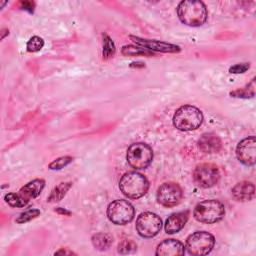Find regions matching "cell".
Wrapping results in <instances>:
<instances>
[{
	"label": "cell",
	"instance_id": "obj_26",
	"mask_svg": "<svg viewBox=\"0 0 256 256\" xmlns=\"http://www.w3.org/2000/svg\"><path fill=\"white\" fill-rule=\"evenodd\" d=\"M137 249L136 244L127 238L122 239L119 244H118V252L121 254H128V253H132Z\"/></svg>",
	"mask_w": 256,
	"mask_h": 256
},
{
	"label": "cell",
	"instance_id": "obj_31",
	"mask_svg": "<svg viewBox=\"0 0 256 256\" xmlns=\"http://www.w3.org/2000/svg\"><path fill=\"white\" fill-rule=\"evenodd\" d=\"M55 211H56L57 213H59V214H62V215H70V214H71V212H70L69 210H66V209L61 208V207L55 208Z\"/></svg>",
	"mask_w": 256,
	"mask_h": 256
},
{
	"label": "cell",
	"instance_id": "obj_34",
	"mask_svg": "<svg viewBox=\"0 0 256 256\" xmlns=\"http://www.w3.org/2000/svg\"><path fill=\"white\" fill-rule=\"evenodd\" d=\"M6 3H7V2H6V1H5V2H2V3H1V6H0V7H1V8H2V7H3V6H4V5H5V4H6Z\"/></svg>",
	"mask_w": 256,
	"mask_h": 256
},
{
	"label": "cell",
	"instance_id": "obj_33",
	"mask_svg": "<svg viewBox=\"0 0 256 256\" xmlns=\"http://www.w3.org/2000/svg\"><path fill=\"white\" fill-rule=\"evenodd\" d=\"M1 33H2V35H1V39H4V38H5V36L9 34V30H8V29H6V28H3V29L1 30Z\"/></svg>",
	"mask_w": 256,
	"mask_h": 256
},
{
	"label": "cell",
	"instance_id": "obj_23",
	"mask_svg": "<svg viewBox=\"0 0 256 256\" xmlns=\"http://www.w3.org/2000/svg\"><path fill=\"white\" fill-rule=\"evenodd\" d=\"M40 215V210L35 209V208H30L24 212H22L17 218H16V222L19 224H24L26 222H29L33 219H35L36 217H38Z\"/></svg>",
	"mask_w": 256,
	"mask_h": 256
},
{
	"label": "cell",
	"instance_id": "obj_32",
	"mask_svg": "<svg viewBox=\"0 0 256 256\" xmlns=\"http://www.w3.org/2000/svg\"><path fill=\"white\" fill-rule=\"evenodd\" d=\"M130 67H131V68H138V67L143 68V67H145V64H144L143 62H140V61H138V62H132V63L130 64Z\"/></svg>",
	"mask_w": 256,
	"mask_h": 256
},
{
	"label": "cell",
	"instance_id": "obj_7",
	"mask_svg": "<svg viewBox=\"0 0 256 256\" xmlns=\"http://www.w3.org/2000/svg\"><path fill=\"white\" fill-rule=\"evenodd\" d=\"M214 236L206 231H197L190 234L186 239L185 248L192 255H206L214 247Z\"/></svg>",
	"mask_w": 256,
	"mask_h": 256
},
{
	"label": "cell",
	"instance_id": "obj_10",
	"mask_svg": "<svg viewBox=\"0 0 256 256\" xmlns=\"http://www.w3.org/2000/svg\"><path fill=\"white\" fill-rule=\"evenodd\" d=\"M183 190L175 182H165L157 189V201L164 207L170 208L178 205L183 199Z\"/></svg>",
	"mask_w": 256,
	"mask_h": 256
},
{
	"label": "cell",
	"instance_id": "obj_12",
	"mask_svg": "<svg viewBox=\"0 0 256 256\" xmlns=\"http://www.w3.org/2000/svg\"><path fill=\"white\" fill-rule=\"evenodd\" d=\"M129 38L138 46L145 48L149 51H156L162 53H178L180 52V47L175 44L159 41V40H151V39H144L137 36L130 35Z\"/></svg>",
	"mask_w": 256,
	"mask_h": 256
},
{
	"label": "cell",
	"instance_id": "obj_14",
	"mask_svg": "<svg viewBox=\"0 0 256 256\" xmlns=\"http://www.w3.org/2000/svg\"><path fill=\"white\" fill-rule=\"evenodd\" d=\"M185 252V246L182 242L175 239H166L156 248L157 256H179Z\"/></svg>",
	"mask_w": 256,
	"mask_h": 256
},
{
	"label": "cell",
	"instance_id": "obj_9",
	"mask_svg": "<svg viewBox=\"0 0 256 256\" xmlns=\"http://www.w3.org/2000/svg\"><path fill=\"white\" fill-rule=\"evenodd\" d=\"M220 171L215 164L201 163L193 171L194 182L202 188H210L218 183Z\"/></svg>",
	"mask_w": 256,
	"mask_h": 256
},
{
	"label": "cell",
	"instance_id": "obj_22",
	"mask_svg": "<svg viewBox=\"0 0 256 256\" xmlns=\"http://www.w3.org/2000/svg\"><path fill=\"white\" fill-rule=\"evenodd\" d=\"M102 38H103L102 55H103V59L107 60V59H109V58L114 56L116 48H115L114 42L112 41V39L106 33L102 34Z\"/></svg>",
	"mask_w": 256,
	"mask_h": 256
},
{
	"label": "cell",
	"instance_id": "obj_19",
	"mask_svg": "<svg viewBox=\"0 0 256 256\" xmlns=\"http://www.w3.org/2000/svg\"><path fill=\"white\" fill-rule=\"evenodd\" d=\"M72 183L71 182H61L56 187H54L50 193V195L47 197V202L55 203L62 200V198L66 195L68 190L71 188Z\"/></svg>",
	"mask_w": 256,
	"mask_h": 256
},
{
	"label": "cell",
	"instance_id": "obj_4",
	"mask_svg": "<svg viewBox=\"0 0 256 256\" xmlns=\"http://www.w3.org/2000/svg\"><path fill=\"white\" fill-rule=\"evenodd\" d=\"M225 215V207L217 199H207L199 202L194 210V218L202 223L212 224L220 221Z\"/></svg>",
	"mask_w": 256,
	"mask_h": 256
},
{
	"label": "cell",
	"instance_id": "obj_21",
	"mask_svg": "<svg viewBox=\"0 0 256 256\" xmlns=\"http://www.w3.org/2000/svg\"><path fill=\"white\" fill-rule=\"evenodd\" d=\"M5 202L11 206V207H24L29 203V200H27L23 195L18 193H7L4 196Z\"/></svg>",
	"mask_w": 256,
	"mask_h": 256
},
{
	"label": "cell",
	"instance_id": "obj_24",
	"mask_svg": "<svg viewBox=\"0 0 256 256\" xmlns=\"http://www.w3.org/2000/svg\"><path fill=\"white\" fill-rule=\"evenodd\" d=\"M254 80L251 81V83L244 89H237L235 91L230 92V95L232 97H237V98H251L254 96Z\"/></svg>",
	"mask_w": 256,
	"mask_h": 256
},
{
	"label": "cell",
	"instance_id": "obj_17",
	"mask_svg": "<svg viewBox=\"0 0 256 256\" xmlns=\"http://www.w3.org/2000/svg\"><path fill=\"white\" fill-rule=\"evenodd\" d=\"M44 187L45 181L43 179H34L25 184L23 187H21L19 193L30 201V199L38 197Z\"/></svg>",
	"mask_w": 256,
	"mask_h": 256
},
{
	"label": "cell",
	"instance_id": "obj_1",
	"mask_svg": "<svg viewBox=\"0 0 256 256\" xmlns=\"http://www.w3.org/2000/svg\"><path fill=\"white\" fill-rule=\"evenodd\" d=\"M176 11L180 21L191 27L203 25L208 16L206 5L199 0L181 1L177 6Z\"/></svg>",
	"mask_w": 256,
	"mask_h": 256
},
{
	"label": "cell",
	"instance_id": "obj_8",
	"mask_svg": "<svg viewBox=\"0 0 256 256\" xmlns=\"http://www.w3.org/2000/svg\"><path fill=\"white\" fill-rule=\"evenodd\" d=\"M136 230L143 238L156 236L162 228L161 218L152 212H143L136 219Z\"/></svg>",
	"mask_w": 256,
	"mask_h": 256
},
{
	"label": "cell",
	"instance_id": "obj_11",
	"mask_svg": "<svg viewBox=\"0 0 256 256\" xmlns=\"http://www.w3.org/2000/svg\"><path fill=\"white\" fill-rule=\"evenodd\" d=\"M237 159L246 166H252L256 161V139L255 136H248L242 139L236 147Z\"/></svg>",
	"mask_w": 256,
	"mask_h": 256
},
{
	"label": "cell",
	"instance_id": "obj_27",
	"mask_svg": "<svg viewBox=\"0 0 256 256\" xmlns=\"http://www.w3.org/2000/svg\"><path fill=\"white\" fill-rule=\"evenodd\" d=\"M72 161H73V157H71V156H62V157H59V158L53 160L49 164L48 167L51 170H60V169H62L64 167H66Z\"/></svg>",
	"mask_w": 256,
	"mask_h": 256
},
{
	"label": "cell",
	"instance_id": "obj_2",
	"mask_svg": "<svg viewBox=\"0 0 256 256\" xmlns=\"http://www.w3.org/2000/svg\"><path fill=\"white\" fill-rule=\"evenodd\" d=\"M120 191L130 199L144 196L149 189V181L139 172H127L119 181Z\"/></svg>",
	"mask_w": 256,
	"mask_h": 256
},
{
	"label": "cell",
	"instance_id": "obj_30",
	"mask_svg": "<svg viewBox=\"0 0 256 256\" xmlns=\"http://www.w3.org/2000/svg\"><path fill=\"white\" fill-rule=\"evenodd\" d=\"M54 254H55V255H60V254H64V255H73V254H75V253H74V252H72V251H70V250H67V249L61 248L60 250L56 251Z\"/></svg>",
	"mask_w": 256,
	"mask_h": 256
},
{
	"label": "cell",
	"instance_id": "obj_6",
	"mask_svg": "<svg viewBox=\"0 0 256 256\" xmlns=\"http://www.w3.org/2000/svg\"><path fill=\"white\" fill-rule=\"evenodd\" d=\"M106 213L108 219L113 224L125 225L133 220L135 216V209L127 200L117 199L108 205Z\"/></svg>",
	"mask_w": 256,
	"mask_h": 256
},
{
	"label": "cell",
	"instance_id": "obj_5",
	"mask_svg": "<svg viewBox=\"0 0 256 256\" xmlns=\"http://www.w3.org/2000/svg\"><path fill=\"white\" fill-rule=\"evenodd\" d=\"M126 159L132 168L145 169L151 164L153 160V150L146 143H133L127 150Z\"/></svg>",
	"mask_w": 256,
	"mask_h": 256
},
{
	"label": "cell",
	"instance_id": "obj_3",
	"mask_svg": "<svg viewBox=\"0 0 256 256\" xmlns=\"http://www.w3.org/2000/svg\"><path fill=\"white\" fill-rule=\"evenodd\" d=\"M173 125L180 131H192L200 127L203 122L202 112L195 106L183 105L173 115Z\"/></svg>",
	"mask_w": 256,
	"mask_h": 256
},
{
	"label": "cell",
	"instance_id": "obj_28",
	"mask_svg": "<svg viewBox=\"0 0 256 256\" xmlns=\"http://www.w3.org/2000/svg\"><path fill=\"white\" fill-rule=\"evenodd\" d=\"M250 68V63H239L235 64L234 66H231L229 68V72L233 74H240L246 72Z\"/></svg>",
	"mask_w": 256,
	"mask_h": 256
},
{
	"label": "cell",
	"instance_id": "obj_18",
	"mask_svg": "<svg viewBox=\"0 0 256 256\" xmlns=\"http://www.w3.org/2000/svg\"><path fill=\"white\" fill-rule=\"evenodd\" d=\"M91 242L97 250L104 251V250H107L111 246V244L113 242V237L107 233L100 232V233H96L92 236Z\"/></svg>",
	"mask_w": 256,
	"mask_h": 256
},
{
	"label": "cell",
	"instance_id": "obj_29",
	"mask_svg": "<svg viewBox=\"0 0 256 256\" xmlns=\"http://www.w3.org/2000/svg\"><path fill=\"white\" fill-rule=\"evenodd\" d=\"M20 8L23 10L28 11L29 13H33L34 8H35V3L33 1H21L19 3Z\"/></svg>",
	"mask_w": 256,
	"mask_h": 256
},
{
	"label": "cell",
	"instance_id": "obj_20",
	"mask_svg": "<svg viewBox=\"0 0 256 256\" xmlns=\"http://www.w3.org/2000/svg\"><path fill=\"white\" fill-rule=\"evenodd\" d=\"M121 53L125 56H155L152 51H149L145 48L134 46V45H125L121 49Z\"/></svg>",
	"mask_w": 256,
	"mask_h": 256
},
{
	"label": "cell",
	"instance_id": "obj_25",
	"mask_svg": "<svg viewBox=\"0 0 256 256\" xmlns=\"http://www.w3.org/2000/svg\"><path fill=\"white\" fill-rule=\"evenodd\" d=\"M44 46V40L39 37V36H32L27 44H26V48L28 52H38L40 51Z\"/></svg>",
	"mask_w": 256,
	"mask_h": 256
},
{
	"label": "cell",
	"instance_id": "obj_13",
	"mask_svg": "<svg viewBox=\"0 0 256 256\" xmlns=\"http://www.w3.org/2000/svg\"><path fill=\"white\" fill-rule=\"evenodd\" d=\"M231 194L234 200L239 202H247L254 198L255 186L252 182L243 180L234 185L231 190Z\"/></svg>",
	"mask_w": 256,
	"mask_h": 256
},
{
	"label": "cell",
	"instance_id": "obj_15",
	"mask_svg": "<svg viewBox=\"0 0 256 256\" xmlns=\"http://www.w3.org/2000/svg\"><path fill=\"white\" fill-rule=\"evenodd\" d=\"M189 218V211H180L172 213L165 221L164 230L167 234H174L179 232L186 224Z\"/></svg>",
	"mask_w": 256,
	"mask_h": 256
},
{
	"label": "cell",
	"instance_id": "obj_16",
	"mask_svg": "<svg viewBox=\"0 0 256 256\" xmlns=\"http://www.w3.org/2000/svg\"><path fill=\"white\" fill-rule=\"evenodd\" d=\"M197 144L199 149L204 153H216L222 148L221 139L213 132L202 134Z\"/></svg>",
	"mask_w": 256,
	"mask_h": 256
}]
</instances>
